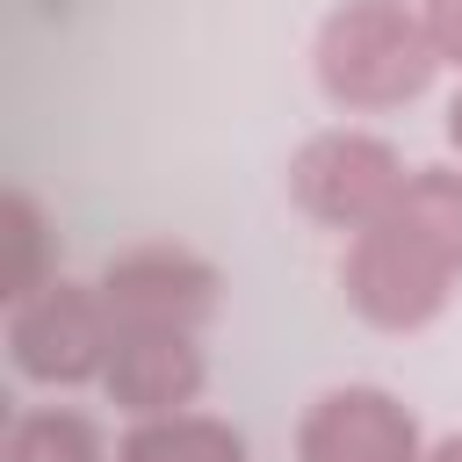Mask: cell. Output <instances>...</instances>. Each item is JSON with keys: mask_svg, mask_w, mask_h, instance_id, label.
<instances>
[{"mask_svg": "<svg viewBox=\"0 0 462 462\" xmlns=\"http://www.w3.org/2000/svg\"><path fill=\"white\" fill-rule=\"evenodd\" d=\"M433 22H440V43L462 51V0H433Z\"/></svg>", "mask_w": 462, "mask_h": 462, "instance_id": "9", "label": "cell"}, {"mask_svg": "<svg viewBox=\"0 0 462 462\" xmlns=\"http://www.w3.org/2000/svg\"><path fill=\"white\" fill-rule=\"evenodd\" d=\"M7 462H101V440L72 411H29L7 433Z\"/></svg>", "mask_w": 462, "mask_h": 462, "instance_id": "7", "label": "cell"}, {"mask_svg": "<svg viewBox=\"0 0 462 462\" xmlns=\"http://www.w3.org/2000/svg\"><path fill=\"white\" fill-rule=\"evenodd\" d=\"M101 303L123 332H173L180 318H195L209 303V274L180 253H130L108 267Z\"/></svg>", "mask_w": 462, "mask_h": 462, "instance_id": "3", "label": "cell"}, {"mask_svg": "<svg viewBox=\"0 0 462 462\" xmlns=\"http://www.w3.org/2000/svg\"><path fill=\"white\" fill-rule=\"evenodd\" d=\"M123 462H245V448H238V433H224L209 419H166V426L130 433Z\"/></svg>", "mask_w": 462, "mask_h": 462, "instance_id": "6", "label": "cell"}, {"mask_svg": "<svg viewBox=\"0 0 462 462\" xmlns=\"http://www.w3.org/2000/svg\"><path fill=\"white\" fill-rule=\"evenodd\" d=\"M455 144H462V101H455Z\"/></svg>", "mask_w": 462, "mask_h": 462, "instance_id": "11", "label": "cell"}, {"mask_svg": "<svg viewBox=\"0 0 462 462\" xmlns=\"http://www.w3.org/2000/svg\"><path fill=\"white\" fill-rule=\"evenodd\" d=\"M440 462H462V440H455V448H448V455H440Z\"/></svg>", "mask_w": 462, "mask_h": 462, "instance_id": "10", "label": "cell"}, {"mask_svg": "<svg viewBox=\"0 0 462 462\" xmlns=\"http://www.w3.org/2000/svg\"><path fill=\"white\" fill-rule=\"evenodd\" d=\"M36 209H29V195H7V238H14V274H7V296L22 303V296H36L43 282H36Z\"/></svg>", "mask_w": 462, "mask_h": 462, "instance_id": "8", "label": "cell"}, {"mask_svg": "<svg viewBox=\"0 0 462 462\" xmlns=\"http://www.w3.org/2000/svg\"><path fill=\"white\" fill-rule=\"evenodd\" d=\"M202 383L195 354L180 332H123L116 339V361H108V390L130 404V411H173L188 404Z\"/></svg>", "mask_w": 462, "mask_h": 462, "instance_id": "5", "label": "cell"}, {"mask_svg": "<svg viewBox=\"0 0 462 462\" xmlns=\"http://www.w3.org/2000/svg\"><path fill=\"white\" fill-rule=\"evenodd\" d=\"M7 346H14V368L29 383H79L108 361V318H101L94 296H79L65 282H43L36 296L14 303Z\"/></svg>", "mask_w": 462, "mask_h": 462, "instance_id": "1", "label": "cell"}, {"mask_svg": "<svg viewBox=\"0 0 462 462\" xmlns=\"http://www.w3.org/2000/svg\"><path fill=\"white\" fill-rule=\"evenodd\" d=\"M310 462H411V426L390 411V397L375 390H346L325 397V411L303 433Z\"/></svg>", "mask_w": 462, "mask_h": 462, "instance_id": "4", "label": "cell"}, {"mask_svg": "<svg viewBox=\"0 0 462 462\" xmlns=\"http://www.w3.org/2000/svg\"><path fill=\"white\" fill-rule=\"evenodd\" d=\"M325 79L346 101H397L426 79V51L411 22H397V7H354L325 36Z\"/></svg>", "mask_w": 462, "mask_h": 462, "instance_id": "2", "label": "cell"}]
</instances>
